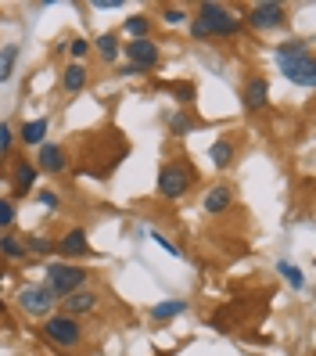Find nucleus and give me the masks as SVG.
Wrapping results in <instances>:
<instances>
[{"label":"nucleus","mask_w":316,"mask_h":356,"mask_svg":"<svg viewBox=\"0 0 316 356\" xmlns=\"http://www.w3.org/2000/svg\"><path fill=\"white\" fill-rule=\"evenodd\" d=\"M241 18H244V29L259 33V36H269V33L288 26L291 11H288V4H281V0H259V4H251L248 11H241Z\"/></svg>","instance_id":"39448f33"},{"label":"nucleus","mask_w":316,"mask_h":356,"mask_svg":"<svg viewBox=\"0 0 316 356\" xmlns=\"http://www.w3.org/2000/svg\"><path fill=\"white\" fill-rule=\"evenodd\" d=\"M15 223H18V202L0 195V230H15Z\"/></svg>","instance_id":"2f4dec72"},{"label":"nucleus","mask_w":316,"mask_h":356,"mask_svg":"<svg viewBox=\"0 0 316 356\" xmlns=\"http://www.w3.org/2000/svg\"><path fill=\"white\" fill-rule=\"evenodd\" d=\"M90 87V69L87 65H76V61H65L58 72V90L65 97H79L83 90Z\"/></svg>","instance_id":"2eb2a0df"},{"label":"nucleus","mask_w":316,"mask_h":356,"mask_svg":"<svg viewBox=\"0 0 316 356\" xmlns=\"http://www.w3.org/2000/svg\"><path fill=\"white\" fill-rule=\"evenodd\" d=\"M33 165L40 170V177H61V173H69V170H72V152H69V144H61V140L40 144Z\"/></svg>","instance_id":"6e6552de"},{"label":"nucleus","mask_w":316,"mask_h":356,"mask_svg":"<svg viewBox=\"0 0 316 356\" xmlns=\"http://www.w3.org/2000/svg\"><path fill=\"white\" fill-rule=\"evenodd\" d=\"M309 51H313L309 40H306V36H294V40H284V44L273 47V58L284 61V58H299V54H309Z\"/></svg>","instance_id":"a878e982"},{"label":"nucleus","mask_w":316,"mask_h":356,"mask_svg":"<svg viewBox=\"0 0 316 356\" xmlns=\"http://www.w3.org/2000/svg\"><path fill=\"white\" fill-rule=\"evenodd\" d=\"M122 61H130V65H140L147 72H155L162 65V44L151 36V40H126L122 44Z\"/></svg>","instance_id":"9b49d317"},{"label":"nucleus","mask_w":316,"mask_h":356,"mask_svg":"<svg viewBox=\"0 0 316 356\" xmlns=\"http://www.w3.org/2000/svg\"><path fill=\"white\" fill-rule=\"evenodd\" d=\"M277 274H281V281H284L291 291H302V288H306V274H302V266H299V263L277 259Z\"/></svg>","instance_id":"b1692460"},{"label":"nucleus","mask_w":316,"mask_h":356,"mask_svg":"<svg viewBox=\"0 0 316 356\" xmlns=\"http://www.w3.org/2000/svg\"><path fill=\"white\" fill-rule=\"evenodd\" d=\"M65 54H69V61H76V65H87V58H90V36H69L65 40Z\"/></svg>","instance_id":"bb28decb"},{"label":"nucleus","mask_w":316,"mask_h":356,"mask_svg":"<svg viewBox=\"0 0 316 356\" xmlns=\"http://www.w3.org/2000/svg\"><path fill=\"white\" fill-rule=\"evenodd\" d=\"M58 313L76 317V321L97 317V313H101V291L97 288H79V291H72V296H65V299L58 302Z\"/></svg>","instance_id":"f8f14e48"},{"label":"nucleus","mask_w":316,"mask_h":356,"mask_svg":"<svg viewBox=\"0 0 316 356\" xmlns=\"http://www.w3.org/2000/svg\"><path fill=\"white\" fill-rule=\"evenodd\" d=\"M26 252L33 259H54V238H47V234H26Z\"/></svg>","instance_id":"393cba45"},{"label":"nucleus","mask_w":316,"mask_h":356,"mask_svg":"<svg viewBox=\"0 0 316 356\" xmlns=\"http://www.w3.org/2000/svg\"><path fill=\"white\" fill-rule=\"evenodd\" d=\"M183 313H187V299H162V302L147 306V321L151 324H173Z\"/></svg>","instance_id":"aec40b11"},{"label":"nucleus","mask_w":316,"mask_h":356,"mask_svg":"<svg viewBox=\"0 0 316 356\" xmlns=\"http://www.w3.org/2000/svg\"><path fill=\"white\" fill-rule=\"evenodd\" d=\"M194 187H198V173L183 155L165 159L158 165V177H155V198L158 202H183Z\"/></svg>","instance_id":"7ed1b4c3"},{"label":"nucleus","mask_w":316,"mask_h":356,"mask_svg":"<svg viewBox=\"0 0 316 356\" xmlns=\"http://www.w3.org/2000/svg\"><path fill=\"white\" fill-rule=\"evenodd\" d=\"M277 69L288 83H294V87L302 90H316V54H299V58H284L277 61Z\"/></svg>","instance_id":"9d476101"},{"label":"nucleus","mask_w":316,"mask_h":356,"mask_svg":"<svg viewBox=\"0 0 316 356\" xmlns=\"http://www.w3.org/2000/svg\"><path fill=\"white\" fill-rule=\"evenodd\" d=\"M90 8H94V11H119V8H122V0H94Z\"/></svg>","instance_id":"f704fd0d"},{"label":"nucleus","mask_w":316,"mask_h":356,"mask_svg":"<svg viewBox=\"0 0 316 356\" xmlns=\"http://www.w3.org/2000/svg\"><path fill=\"white\" fill-rule=\"evenodd\" d=\"M234 202H238L234 184L216 180V184H208L205 195H201V213H205V216H226L230 209H234Z\"/></svg>","instance_id":"ddd939ff"},{"label":"nucleus","mask_w":316,"mask_h":356,"mask_svg":"<svg viewBox=\"0 0 316 356\" xmlns=\"http://www.w3.org/2000/svg\"><path fill=\"white\" fill-rule=\"evenodd\" d=\"M8 180H11V202H22V198H33V191L40 187V170L33 165V159L26 155H11L8 159Z\"/></svg>","instance_id":"0eeeda50"},{"label":"nucleus","mask_w":316,"mask_h":356,"mask_svg":"<svg viewBox=\"0 0 316 356\" xmlns=\"http://www.w3.org/2000/svg\"><path fill=\"white\" fill-rule=\"evenodd\" d=\"M18 54H22V47H18V44H4V47H0V83H8L15 76Z\"/></svg>","instance_id":"cd10ccee"},{"label":"nucleus","mask_w":316,"mask_h":356,"mask_svg":"<svg viewBox=\"0 0 316 356\" xmlns=\"http://www.w3.org/2000/svg\"><path fill=\"white\" fill-rule=\"evenodd\" d=\"M90 51L97 54V61L101 65H119L122 61V36L115 33V29H108V33H97L94 40H90Z\"/></svg>","instance_id":"f3484780"},{"label":"nucleus","mask_w":316,"mask_h":356,"mask_svg":"<svg viewBox=\"0 0 316 356\" xmlns=\"http://www.w3.org/2000/svg\"><path fill=\"white\" fill-rule=\"evenodd\" d=\"M36 334H40V342L51 346L58 356H72L76 349H83V342H87V324L76 321V317H65V313H51L47 321H40Z\"/></svg>","instance_id":"f03ea898"},{"label":"nucleus","mask_w":316,"mask_h":356,"mask_svg":"<svg viewBox=\"0 0 316 356\" xmlns=\"http://www.w3.org/2000/svg\"><path fill=\"white\" fill-rule=\"evenodd\" d=\"M147 238H151L155 245H162V252H165V256H176V259H187V252H183V245H176L173 238H165L162 230H155V227H147Z\"/></svg>","instance_id":"c756f323"},{"label":"nucleus","mask_w":316,"mask_h":356,"mask_svg":"<svg viewBox=\"0 0 316 356\" xmlns=\"http://www.w3.org/2000/svg\"><path fill=\"white\" fill-rule=\"evenodd\" d=\"M205 159L213 162L216 173H230V170H234V162H238V140L234 137H216L213 144H208Z\"/></svg>","instance_id":"a211bd4d"},{"label":"nucleus","mask_w":316,"mask_h":356,"mask_svg":"<svg viewBox=\"0 0 316 356\" xmlns=\"http://www.w3.org/2000/svg\"><path fill=\"white\" fill-rule=\"evenodd\" d=\"M15 306H18V313H26L29 321H47L51 313H58V299L51 296V288L44 281L18 288L15 291Z\"/></svg>","instance_id":"423d86ee"},{"label":"nucleus","mask_w":316,"mask_h":356,"mask_svg":"<svg viewBox=\"0 0 316 356\" xmlns=\"http://www.w3.org/2000/svg\"><path fill=\"white\" fill-rule=\"evenodd\" d=\"M0 317H8V302L4 299H0Z\"/></svg>","instance_id":"c9c22d12"},{"label":"nucleus","mask_w":316,"mask_h":356,"mask_svg":"<svg viewBox=\"0 0 316 356\" xmlns=\"http://www.w3.org/2000/svg\"><path fill=\"white\" fill-rule=\"evenodd\" d=\"M115 76H119V79H144V76H151V72L140 69V65H130V61H119V65H115Z\"/></svg>","instance_id":"72a5a7b5"},{"label":"nucleus","mask_w":316,"mask_h":356,"mask_svg":"<svg viewBox=\"0 0 316 356\" xmlns=\"http://www.w3.org/2000/svg\"><path fill=\"white\" fill-rule=\"evenodd\" d=\"M90 256V230L87 227H69L54 238V259H69L79 263Z\"/></svg>","instance_id":"1a4fd4ad"},{"label":"nucleus","mask_w":316,"mask_h":356,"mask_svg":"<svg viewBox=\"0 0 316 356\" xmlns=\"http://www.w3.org/2000/svg\"><path fill=\"white\" fill-rule=\"evenodd\" d=\"M194 44H208V40H238L244 33V18L241 8L219 4V0H205L191 11V22H187Z\"/></svg>","instance_id":"f257e3e1"},{"label":"nucleus","mask_w":316,"mask_h":356,"mask_svg":"<svg viewBox=\"0 0 316 356\" xmlns=\"http://www.w3.org/2000/svg\"><path fill=\"white\" fill-rule=\"evenodd\" d=\"M115 33H119V36H126V40H151V36H155V15L137 11V15L126 18V22H122Z\"/></svg>","instance_id":"6ab92c4d"},{"label":"nucleus","mask_w":316,"mask_h":356,"mask_svg":"<svg viewBox=\"0 0 316 356\" xmlns=\"http://www.w3.org/2000/svg\"><path fill=\"white\" fill-rule=\"evenodd\" d=\"M198 127H201L198 115H191L187 108H176V112L165 115V130H169V137H187V134H194Z\"/></svg>","instance_id":"4be33fe9"},{"label":"nucleus","mask_w":316,"mask_h":356,"mask_svg":"<svg viewBox=\"0 0 316 356\" xmlns=\"http://www.w3.org/2000/svg\"><path fill=\"white\" fill-rule=\"evenodd\" d=\"M18 148V137H15V127L11 122H0V162H8Z\"/></svg>","instance_id":"7c9ffc66"},{"label":"nucleus","mask_w":316,"mask_h":356,"mask_svg":"<svg viewBox=\"0 0 316 356\" xmlns=\"http://www.w3.org/2000/svg\"><path fill=\"white\" fill-rule=\"evenodd\" d=\"M169 90H173V97H180L183 108H187V104H194V97H198L194 83H169Z\"/></svg>","instance_id":"473e14b6"},{"label":"nucleus","mask_w":316,"mask_h":356,"mask_svg":"<svg viewBox=\"0 0 316 356\" xmlns=\"http://www.w3.org/2000/svg\"><path fill=\"white\" fill-rule=\"evenodd\" d=\"M47 130H51V119H47V115H36V119H22V122H18L15 137H18V144L29 152V148L47 144Z\"/></svg>","instance_id":"dca6fc26"},{"label":"nucleus","mask_w":316,"mask_h":356,"mask_svg":"<svg viewBox=\"0 0 316 356\" xmlns=\"http://www.w3.org/2000/svg\"><path fill=\"white\" fill-rule=\"evenodd\" d=\"M269 104V76L266 72H251L244 83H241V108L248 115H256L263 112Z\"/></svg>","instance_id":"4468645a"},{"label":"nucleus","mask_w":316,"mask_h":356,"mask_svg":"<svg viewBox=\"0 0 316 356\" xmlns=\"http://www.w3.org/2000/svg\"><path fill=\"white\" fill-rule=\"evenodd\" d=\"M33 202H36V205H44L47 213H61V205H65L54 187H36V191H33Z\"/></svg>","instance_id":"c85d7f7f"},{"label":"nucleus","mask_w":316,"mask_h":356,"mask_svg":"<svg viewBox=\"0 0 316 356\" xmlns=\"http://www.w3.org/2000/svg\"><path fill=\"white\" fill-rule=\"evenodd\" d=\"M155 22H162V26H187L191 22V8H183V4H162L158 8V15H155Z\"/></svg>","instance_id":"5701e85b"},{"label":"nucleus","mask_w":316,"mask_h":356,"mask_svg":"<svg viewBox=\"0 0 316 356\" xmlns=\"http://www.w3.org/2000/svg\"><path fill=\"white\" fill-rule=\"evenodd\" d=\"M0 259H4V263H26L29 259L26 238L15 234V230H0Z\"/></svg>","instance_id":"412c9836"},{"label":"nucleus","mask_w":316,"mask_h":356,"mask_svg":"<svg viewBox=\"0 0 316 356\" xmlns=\"http://www.w3.org/2000/svg\"><path fill=\"white\" fill-rule=\"evenodd\" d=\"M0 291H4V270H0Z\"/></svg>","instance_id":"e433bc0d"},{"label":"nucleus","mask_w":316,"mask_h":356,"mask_svg":"<svg viewBox=\"0 0 316 356\" xmlns=\"http://www.w3.org/2000/svg\"><path fill=\"white\" fill-rule=\"evenodd\" d=\"M44 284L51 288V296L61 302L65 296H72V291L90 288V266L69 263V259H47V266H44Z\"/></svg>","instance_id":"20e7f679"}]
</instances>
